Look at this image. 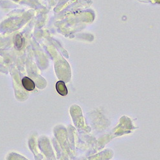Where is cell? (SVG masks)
Wrapping results in <instances>:
<instances>
[{"label": "cell", "instance_id": "6da1fadb", "mask_svg": "<svg viewBox=\"0 0 160 160\" xmlns=\"http://www.w3.org/2000/svg\"><path fill=\"white\" fill-rule=\"evenodd\" d=\"M56 89L58 92V93L62 96H65L67 95L68 91L65 86V84L63 81H59L56 84Z\"/></svg>", "mask_w": 160, "mask_h": 160}, {"label": "cell", "instance_id": "7a4b0ae2", "mask_svg": "<svg viewBox=\"0 0 160 160\" xmlns=\"http://www.w3.org/2000/svg\"><path fill=\"white\" fill-rule=\"evenodd\" d=\"M22 83L24 88L27 90L28 91H31L35 89V83L32 81V80L28 78V77H25L23 80H22Z\"/></svg>", "mask_w": 160, "mask_h": 160}, {"label": "cell", "instance_id": "3957f363", "mask_svg": "<svg viewBox=\"0 0 160 160\" xmlns=\"http://www.w3.org/2000/svg\"><path fill=\"white\" fill-rule=\"evenodd\" d=\"M15 47L17 48V49H20L21 48L23 44V39L21 37V36L17 35L15 37Z\"/></svg>", "mask_w": 160, "mask_h": 160}]
</instances>
